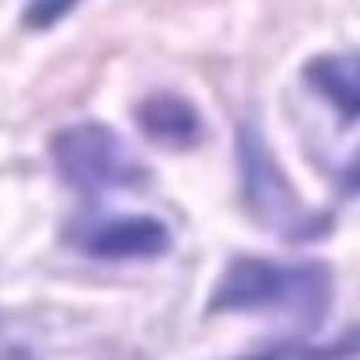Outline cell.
Masks as SVG:
<instances>
[{
  "instance_id": "9c48e42d",
  "label": "cell",
  "mask_w": 360,
  "mask_h": 360,
  "mask_svg": "<svg viewBox=\"0 0 360 360\" xmlns=\"http://www.w3.org/2000/svg\"><path fill=\"white\" fill-rule=\"evenodd\" d=\"M0 356H29V346L8 342V339H4V328H0Z\"/></svg>"
},
{
  "instance_id": "8992f818",
  "label": "cell",
  "mask_w": 360,
  "mask_h": 360,
  "mask_svg": "<svg viewBox=\"0 0 360 360\" xmlns=\"http://www.w3.org/2000/svg\"><path fill=\"white\" fill-rule=\"evenodd\" d=\"M303 86L339 115V127H353L360 112V62L356 54H314L303 65Z\"/></svg>"
},
{
  "instance_id": "5b68a950",
  "label": "cell",
  "mask_w": 360,
  "mask_h": 360,
  "mask_svg": "<svg viewBox=\"0 0 360 360\" xmlns=\"http://www.w3.org/2000/svg\"><path fill=\"white\" fill-rule=\"evenodd\" d=\"M137 130L162 152H195L209 141L205 112L176 90H152L134 108Z\"/></svg>"
},
{
  "instance_id": "6da1fadb",
  "label": "cell",
  "mask_w": 360,
  "mask_h": 360,
  "mask_svg": "<svg viewBox=\"0 0 360 360\" xmlns=\"http://www.w3.org/2000/svg\"><path fill=\"white\" fill-rule=\"evenodd\" d=\"M335 307V270L324 259L231 256L213 281L205 314H274L314 332Z\"/></svg>"
},
{
  "instance_id": "3957f363",
  "label": "cell",
  "mask_w": 360,
  "mask_h": 360,
  "mask_svg": "<svg viewBox=\"0 0 360 360\" xmlns=\"http://www.w3.org/2000/svg\"><path fill=\"white\" fill-rule=\"evenodd\" d=\"M47 155L58 180L86 202H101L105 195L144 191L152 184V169L130 152V144L108 123H98V119H83V123L54 130L47 137Z\"/></svg>"
},
{
  "instance_id": "52a82bcc",
  "label": "cell",
  "mask_w": 360,
  "mask_h": 360,
  "mask_svg": "<svg viewBox=\"0 0 360 360\" xmlns=\"http://www.w3.org/2000/svg\"><path fill=\"white\" fill-rule=\"evenodd\" d=\"M356 353V335H342L332 346H314V342H270L259 349V356H353Z\"/></svg>"
},
{
  "instance_id": "277c9868",
  "label": "cell",
  "mask_w": 360,
  "mask_h": 360,
  "mask_svg": "<svg viewBox=\"0 0 360 360\" xmlns=\"http://www.w3.org/2000/svg\"><path fill=\"white\" fill-rule=\"evenodd\" d=\"M62 238L94 263H152L173 252V227L152 213H86L69 220Z\"/></svg>"
},
{
  "instance_id": "7a4b0ae2",
  "label": "cell",
  "mask_w": 360,
  "mask_h": 360,
  "mask_svg": "<svg viewBox=\"0 0 360 360\" xmlns=\"http://www.w3.org/2000/svg\"><path fill=\"white\" fill-rule=\"evenodd\" d=\"M238 162V195H242L249 217L285 242H317L335 227L328 209H310L299 198L292 176L274 155L266 134L256 123H242L234 137Z\"/></svg>"
},
{
  "instance_id": "ba28073f",
  "label": "cell",
  "mask_w": 360,
  "mask_h": 360,
  "mask_svg": "<svg viewBox=\"0 0 360 360\" xmlns=\"http://www.w3.org/2000/svg\"><path fill=\"white\" fill-rule=\"evenodd\" d=\"M83 0H29L25 11H22V25L33 29V33H47L54 29L62 18H69Z\"/></svg>"
}]
</instances>
